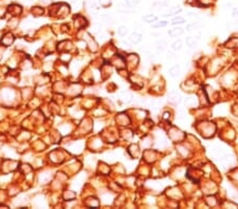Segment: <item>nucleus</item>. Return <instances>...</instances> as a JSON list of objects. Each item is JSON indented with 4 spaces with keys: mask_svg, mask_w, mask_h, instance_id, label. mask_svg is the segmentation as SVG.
<instances>
[{
    "mask_svg": "<svg viewBox=\"0 0 238 209\" xmlns=\"http://www.w3.org/2000/svg\"><path fill=\"white\" fill-rule=\"evenodd\" d=\"M168 100L171 104H174V105H177V104H180L182 100V97L178 92H171L168 96Z\"/></svg>",
    "mask_w": 238,
    "mask_h": 209,
    "instance_id": "1",
    "label": "nucleus"
},
{
    "mask_svg": "<svg viewBox=\"0 0 238 209\" xmlns=\"http://www.w3.org/2000/svg\"><path fill=\"white\" fill-rule=\"evenodd\" d=\"M142 40V35L138 32H133L132 34H130L129 38H128V41H129L131 45H138L140 43Z\"/></svg>",
    "mask_w": 238,
    "mask_h": 209,
    "instance_id": "2",
    "label": "nucleus"
},
{
    "mask_svg": "<svg viewBox=\"0 0 238 209\" xmlns=\"http://www.w3.org/2000/svg\"><path fill=\"white\" fill-rule=\"evenodd\" d=\"M166 47H167V42H166L165 40H158V41L156 42V52L158 54L162 53L165 51Z\"/></svg>",
    "mask_w": 238,
    "mask_h": 209,
    "instance_id": "3",
    "label": "nucleus"
},
{
    "mask_svg": "<svg viewBox=\"0 0 238 209\" xmlns=\"http://www.w3.org/2000/svg\"><path fill=\"white\" fill-rule=\"evenodd\" d=\"M120 98H121L122 102H126V104H129V102H131V100H132L133 96L130 92H122V93L120 94Z\"/></svg>",
    "mask_w": 238,
    "mask_h": 209,
    "instance_id": "4",
    "label": "nucleus"
},
{
    "mask_svg": "<svg viewBox=\"0 0 238 209\" xmlns=\"http://www.w3.org/2000/svg\"><path fill=\"white\" fill-rule=\"evenodd\" d=\"M183 29L180 28V26H176V28H173L171 30H169L168 31V35L171 37H178L180 36V35L183 34Z\"/></svg>",
    "mask_w": 238,
    "mask_h": 209,
    "instance_id": "5",
    "label": "nucleus"
},
{
    "mask_svg": "<svg viewBox=\"0 0 238 209\" xmlns=\"http://www.w3.org/2000/svg\"><path fill=\"white\" fill-rule=\"evenodd\" d=\"M142 20L144 21V22L146 23H151V22H155V21L158 20V17L157 16H155L154 14H147L142 17Z\"/></svg>",
    "mask_w": 238,
    "mask_h": 209,
    "instance_id": "6",
    "label": "nucleus"
},
{
    "mask_svg": "<svg viewBox=\"0 0 238 209\" xmlns=\"http://www.w3.org/2000/svg\"><path fill=\"white\" fill-rule=\"evenodd\" d=\"M165 7H167V2L164 1V0H157V1L154 2V5H152V7L156 10H162Z\"/></svg>",
    "mask_w": 238,
    "mask_h": 209,
    "instance_id": "7",
    "label": "nucleus"
},
{
    "mask_svg": "<svg viewBox=\"0 0 238 209\" xmlns=\"http://www.w3.org/2000/svg\"><path fill=\"white\" fill-rule=\"evenodd\" d=\"M168 73L171 77H177V76L180 74V67L178 66V64H175V66H173L169 69Z\"/></svg>",
    "mask_w": 238,
    "mask_h": 209,
    "instance_id": "8",
    "label": "nucleus"
},
{
    "mask_svg": "<svg viewBox=\"0 0 238 209\" xmlns=\"http://www.w3.org/2000/svg\"><path fill=\"white\" fill-rule=\"evenodd\" d=\"M180 12H181V9H180V7H171L169 10L166 11L164 16H165V17H169V16H174Z\"/></svg>",
    "mask_w": 238,
    "mask_h": 209,
    "instance_id": "9",
    "label": "nucleus"
},
{
    "mask_svg": "<svg viewBox=\"0 0 238 209\" xmlns=\"http://www.w3.org/2000/svg\"><path fill=\"white\" fill-rule=\"evenodd\" d=\"M201 28V24L199 22H191L190 24H187L186 26V30L188 32H194V31H197L198 29Z\"/></svg>",
    "mask_w": 238,
    "mask_h": 209,
    "instance_id": "10",
    "label": "nucleus"
},
{
    "mask_svg": "<svg viewBox=\"0 0 238 209\" xmlns=\"http://www.w3.org/2000/svg\"><path fill=\"white\" fill-rule=\"evenodd\" d=\"M185 104H186L187 107L193 108V107H195V106L198 105V100L196 99V97H188V98H186Z\"/></svg>",
    "mask_w": 238,
    "mask_h": 209,
    "instance_id": "11",
    "label": "nucleus"
},
{
    "mask_svg": "<svg viewBox=\"0 0 238 209\" xmlns=\"http://www.w3.org/2000/svg\"><path fill=\"white\" fill-rule=\"evenodd\" d=\"M183 48V41L182 40H177L171 45V49L173 51H180Z\"/></svg>",
    "mask_w": 238,
    "mask_h": 209,
    "instance_id": "12",
    "label": "nucleus"
},
{
    "mask_svg": "<svg viewBox=\"0 0 238 209\" xmlns=\"http://www.w3.org/2000/svg\"><path fill=\"white\" fill-rule=\"evenodd\" d=\"M185 42H186L187 47L191 48V49L195 48L196 45H197V42H196V40H195V37H187L186 40H185Z\"/></svg>",
    "mask_w": 238,
    "mask_h": 209,
    "instance_id": "13",
    "label": "nucleus"
},
{
    "mask_svg": "<svg viewBox=\"0 0 238 209\" xmlns=\"http://www.w3.org/2000/svg\"><path fill=\"white\" fill-rule=\"evenodd\" d=\"M186 21H185V18H183L182 16H176L173 20H171V23L174 24H183V23H185Z\"/></svg>",
    "mask_w": 238,
    "mask_h": 209,
    "instance_id": "14",
    "label": "nucleus"
},
{
    "mask_svg": "<svg viewBox=\"0 0 238 209\" xmlns=\"http://www.w3.org/2000/svg\"><path fill=\"white\" fill-rule=\"evenodd\" d=\"M168 24L167 21H159V22H155L151 24V26L154 29H159V28H164Z\"/></svg>",
    "mask_w": 238,
    "mask_h": 209,
    "instance_id": "15",
    "label": "nucleus"
},
{
    "mask_svg": "<svg viewBox=\"0 0 238 209\" xmlns=\"http://www.w3.org/2000/svg\"><path fill=\"white\" fill-rule=\"evenodd\" d=\"M117 33H119L120 36L124 37V36H126V35L128 34V29L126 28V26H121L119 28V30H117Z\"/></svg>",
    "mask_w": 238,
    "mask_h": 209,
    "instance_id": "16",
    "label": "nucleus"
},
{
    "mask_svg": "<svg viewBox=\"0 0 238 209\" xmlns=\"http://www.w3.org/2000/svg\"><path fill=\"white\" fill-rule=\"evenodd\" d=\"M215 0H198L199 4L201 5V7H209V5H211L214 2Z\"/></svg>",
    "mask_w": 238,
    "mask_h": 209,
    "instance_id": "17",
    "label": "nucleus"
},
{
    "mask_svg": "<svg viewBox=\"0 0 238 209\" xmlns=\"http://www.w3.org/2000/svg\"><path fill=\"white\" fill-rule=\"evenodd\" d=\"M125 2H126V4L128 5V7H135V5L139 4L140 0H125Z\"/></svg>",
    "mask_w": 238,
    "mask_h": 209,
    "instance_id": "18",
    "label": "nucleus"
},
{
    "mask_svg": "<svg viewBox=\"0 0 238 209\" xmlns=\"http://www.w3.org/2000/svg\"><path fill=\"white\" fill-rule=\"evenodd\" d=\"M100 3L104 7H108L111 5V1L110 0H100Z\"/></svg>",
    "mask_w": 238,
    "mask_h": 209,
    "instance_id": "19",
    "label": "nucleus"
},
{
    "mask_svg": "<svg viewBox=\"0 0 238 209\" xmlns=\"http://www.w3.org/2000/svg\"><path fill=\"white\" fill-rule=\"evenodd\" d=\"M168 115H171V114H169L168 112H165V113H164V116H163V118L167 119V118H168Z\"/></svg>",
    "mask_w": 238,
    "mask_h": 209,
    "instance_id": "20",
    "label": "nucleus"
},
{
    "mask_svg": "<svg viewBox=\"0 0 238 209\" xmlns=\"http://www.w3.org/2000/svg\"><path fill=\"white\" fill-rule=\"evenodd\" d=\"M71 1H75V0H71Z\"/></svg>",
    "mask_w": 238,
    "mask_h": 209,
    "instance_id": "21",
    "label": "nucleus"
},
{
    "mask_svg": "<svg viewBox=\"0 0 238 209\" xmlns=\"http://www.w3.org/2000/svg\"><path fill=\"white\" fill-rule=\"evenodd\" d=\"M90 1H92V0H90Z\"/></svg>",
    "mask_w": 238,
    "mask_h": 209,
    "instance_id": "22",
    "label": "nucleus"
}]
</instances>
